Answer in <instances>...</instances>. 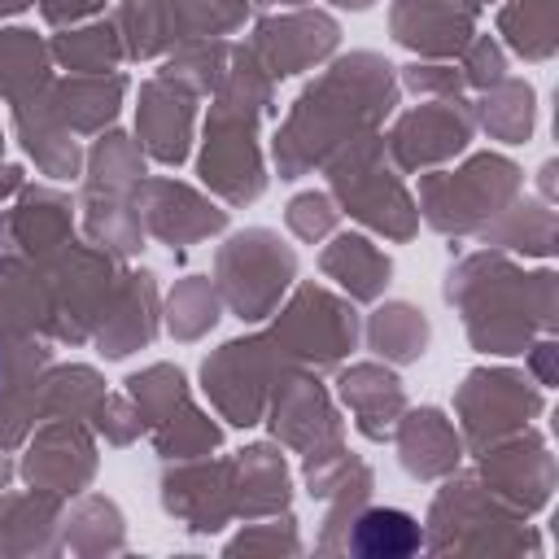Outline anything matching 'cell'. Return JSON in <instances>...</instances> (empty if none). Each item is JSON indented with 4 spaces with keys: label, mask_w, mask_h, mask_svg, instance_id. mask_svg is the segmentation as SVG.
Wrapping results in <instances>:
<instances>
[{
    "label": "cell",
    "mask_w": 559,
    "mask_h": 559,
    "mask_svg": "<svg viewBox=\"0 0 559 559\" xmlns=\"http://www.w3.org/2000/svg\"><path fill=\"white\" fill-rule=\"evenodd\" d=\"M354 550L358 555H411L419 550V528L406 511H389V507H376L358 520L354 528Z\"/></svg>",
    "instance_id": "obj_1"
}]
</instances>
